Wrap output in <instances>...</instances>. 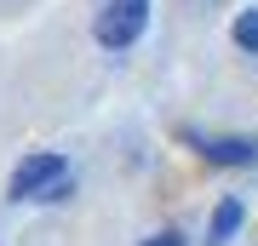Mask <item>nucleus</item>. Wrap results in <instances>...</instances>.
<instances>
[{
    "instance_id": "obj_4",
    "label": "nucleus",
    "mask_w": 258,
    "mask_h": 246,
    "mask_svg": "<svg viewBox=\"0 0 258 246\" xmlns=\"http://www.w3.org/2000/svg\"><path fill=\"white\" fill-rule=\"evenodd\" d=\"M241 218H247V212H241V201L230 195V201H224L218 212H212V229H207V240H212V246H224V240H230L235 229H241Z\"/></svg>"
},
{
    "instance_id": "obj_2",
    "label": "nucleus",
    "mask_w": 258,
    "mask_h": 246,
    "mask_svg": "<svg viewBox=\"0 0 258 246\" xmlns=\"http://www.w3.org/2000/svg\"><path fill=\"white\" fill-rule=\"evenodd\" d=\"M63 155H29L18 172H12V201H46V195L63 183Z\"/></svg>"
},
{
    "instance_id": "obj_5",
    "label": "nucleus",
    "mask_w": 258,
    "mask_h": 246,
    "mask_svg": "<svg viewBox=\"0 0 258 246\" xmlns=\"http://www.w3.org/2000/svg\"><path fill=\"white\" fill-rule=\"evenodd\" d=\"M235 40L247 46V52H258V12H241L235 18Z\"/></svg>"
},
{
    "instance_id": "obj_3",
    "label": "nucleus",
    "mask_w": 258,
    "mask_h": 246,
    "mask_svg": "<svg viewBox=\"0 0 258 246\" xmlns=\"http://www.w3.org/2000/svg\"><path fill=\"white\" fill-rule=\"evenodd\" d=\"M207 160H218V166H247L258 149H252V137H207Z\"/></svg>"
},
{
    "instance_id": "obj_1",
    "label": "nucleus",
    "mask_w": 258,
    "mask_h": 246,
    "mask_svg": "<svg viewBox=\"0 0 258 246\" xmlns=\"http://www.w3.org/2000/svg\"><path fill=\"white\" fill-rule=\"evenodd\" d=\"M144 23H149V0H103V12H98V46L120 52V46H132L144 35Z\"/></svg>"
},
{
    "instance_id": "obj_6",
    "label": "nucleus",
    "mask_w": 258,
    "mask_h": 246,
    "mask_svg": "<svg viewBox=\"0 0 258 246\" xmlns=\"http://www.w3.org/2000/svg\"><path fill=\"white\" fill-rule=\"evenodd\" d=\"M144 246H184L178 235H155V240H144Z\"/></svg>"
}]
</instances>
